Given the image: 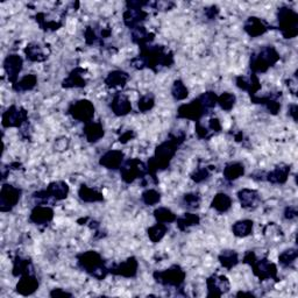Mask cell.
Returning a JSON list of instances; mask_svg holds the SVG:
<instances>
[{
    "label": "cell",
    "instance_id": "f1b7e54d",
    "mask_svg": "<svg viewBox=\"0 0 298 298\" xmlns=\"http://www.w3.org/2000/svg\"><path fill=\"white\" fill-rule=\"evenodd\" d=\"M78 196L80 201L85 203H97V202H103L104 196L99 191L96 189L90 188V186L83 184L78 190Z\"/></svg>",
    "mask_w": 298,
    "mask_h": 298
},
{
    "label": "cell",
    "instance_id": "7dc6e473",
    "mask_svg": "<svg viewBox=\"0 0 298 298\" xmlns=\"http://www.w3.org/2000/svg\"><path fill=\"white\" fill-rule=\"evenodd\" d=\"M155 105V98L153 95H144L140 98L138 101V108L139 111L142 113H146L148 111H151Z\"/></svg>",
    "mask_w": 298,
    "mask_h": 298
},
{
    "label": "cell",
    "instance_id": "ab89813d",
    "mask_svg": "<svg viewBox=\"0 0 298 298\" xmlns=\"http://www.w3.org/2000/svg\"><path fill=\"white\" fill-rule=\"evenodd\" d=\"M147 232H148V237H149V239H151V241L154 242V244H157V242H160L161 240H162L165 234H167L168 226L165 224L157 223L156 225H154V226L149 227Z\"/></svg>",
    "mask_w": 298,
    "mask_h": 298
},
{
    "label": "cell",
    "instance_id": "8d00e7d4",
    "mask_svg": "<svg viewBox=\"0 0 298 298\" xmlns=\"http://www.w3.org/2000/svg\"><path fill=\"white\" fill-rule=\"evenodd\" d=\"M25 54H26L27 59L32 62H44L45 59H47V55L45 54L44 49L41 48L39 45L36 44H31L26 47L25 49Z\"/></svg>",
    "mask_w": 298,
    "mask_h": 298
},
{
    "label": "cell",
    "instance_id": "83f0119b",
    "mask_svg": "<svg viewBox=\"0 0 298 298\" xmlns=\"http://www.w3.org/2000/svg\"><path fill=\"white\" fill-rule=\"evenodd\" d=\"M130 79V76L126 71L114 70L109 72V75L105 78V84L109 88H123Z\"/></svg>",
    "mask_w": 298,
    "mask_h": 298
},
{
    "label": "cell",
    "instance_id": "9f6ffc18",
    "mask_svg": "<svg viewBox=\"0 0 298 298\" xmlns=\"http://www.w3.org/2000/svg\"><path fill=\"white\" fill-rule=\"evenodd\" d=\"M218 13H219V10L218 8H217L216 6H212V7H210V8H207V10L205 11V14H206V16L208 19L210 20H212V19H215L217 15H218Z\"/></svg>",
    "mask_w": 298,
    "mask_h": 298
},
{
    "label": "cell",
    "instance_id": "4316f807",
    "mask_svg": "<svg viewBox=\"0 0 298 298\" xmlns=\"http://www.w3.org/2000/svg\"><path fill=\"white\" fill-rule=\"evenodd\" d=\"M238 198L244 208H252L258 205L260 202V195L258 191L252 189H242L238 193Z\"/></svg>",
    "mask_w": 298,
    "mask_h": 298
},
{
    "label": "cell",
    "instance_id": "52a82bcc",
    "mask_svg": "<svg viewBox=\"0 0 298 298\" xmlns=\"http://www.w3.org/2000/svg\"><path fill=\"white\" fill-rule=\"evenodd\" d=\"M69 191H70L69 185H68L66 182L57 181L50 183V184L47 186V189L34 193L33 197L41 199V201L47 203H48L50 199H54V201H63V199H66L68 197Z\"/></svg>",
    "mask_w": 298,
    "mask_h": 298
},
{
    "label": "cell",
    "instance_id": "ac0fdd59",
    "mask_svg": "<svg viewBox=\"0 0 298 298\" xmlns=\"http://www.w3.org/2000/svg\"><path fill=\"white\" fill-rule=\"evenodd\" d=\"M236 84L240 90L249 92L250 98L257 96L258 91L261 89V84H260L258 75L255 74H250L248 77H246V76H238L236 78Z\"/></svg>",
    "mask_w": 298,
    "mask_h": 298
},
{
    "label": "cell",
    "instance_id": "d6986e66",
    "mask_svg": "<svg viewBox=\"0 0 298 298\" xmlns=\"http://www.w3.org/2000/svg\"><path fill=\"white\" fill-rule=\"evenodd\" d=\"M123 159H125V155L121 151H109L100 157L99 164L106 169L117 170L120 169L123 162H125Z\"/></svg>",
    "mask_w": 298,
    "mask_h": 298
},
{
    "label": "cell",
    "instance_id": "ee69618b",
    "mask_svg": "<svg viewBox=\"0 0 298 298\" xmlns=\"http://www.w3.org/2000/svg\"><path fill=\"white\" fill-rule=\"evenodd\" d=\"M182 204L183 206L189 208V210H195V208H197L199 206V204H201V195L197 193L185 194L183 196Z\"/></svg>",
    "mask_w": 298,
    "mask_h": 298
},
{
    "label": "cell",
    "instance_id": "8992f818",
    "mask_svg": "<svg viewBox=\"0 0 298 298\" xmlns=\"http://www.w3.org/2000/svg\"><path fill=\"white\" fill-rule=\"evenodd\" d=\"M279 27L284 39H293L298 34V15L291 8L282 7L278 12Z\"/></svg>",
    "mask_w": 298,
    "mask_h": 298
},
{
    "label": "cell",
    "instance_id": "b9f144b4",
    "mask_svg": "<svg viewBox=\"0 0 298 298\" xmlns=\"http://www.w3.org/2000/svg\"><path fill=\"white\" fill-rule=\"evenodd\" d=\"M172 95L175 100H184L189 96V90L181 79H177L173 84Z\"/></svg>",
    "mask_w": 298,
    "mask_h": 298
},
{
    "label": "cell",
    "instance_id": "9a60e30c",
    "mask_svg": "<svg viewBox=\"0 0 298 298\" xmlns=\"http://www.w3.org/2000/svg\"><path fill=\"white\" fill-rule=\"evenodd\" d=\"M109 269H110V274H112V275L121 276V278H125V279H133L135 278L136 274H138L139 262L134 257H132L127 259L126 261L110 267Z\"/></svg>",
    "mask_w": 298,
    "mask_h": 298
},
{
    "label": "cell",
    "instance_id": "db71d44e",
    "mask_svg": "<svg viewBox=\"0 0 298 298\" xmlns=\"http://www.w3.org/2000/svg\"><path fill=\"white\" fill-rule=\"evenodd\" d=\"M135 138V133L133 131H126L125 133H122L120 136H119V142H121V143H127L129 141H131L132 139H134Z\"/></svg>",
    "mask_w": 298,
    "mask_h": 298
},
{
    "label": "cell",
    "instance_id": "7402d4cb",
    "mask_svg": "<svg viewBox=\"0 0 298 298\" xmlns=\"http://www.w3.org/2000/svg\"><path fill=\"white\" fill-rule=\"evenodd\" d=\"M147 15V12L143 11L142 8H129L123 13V23H125L127 27L134 29L141 26V24L146 20Z\"/></svg>",
    "mask_w": 298,
    "mask_h": 298
},
{
    "label": "cell",
    "instance_id": "bcb514c9",
    "mask_svg": "<svg viewBox=\"0 0 298 298\" xmlns=\"http://www.w3.org/2000/svg\"><path fill=\"white\" fill-rule=\"evenodd\" d=\"M201 101L203 103V105L205 106V109L208 111L211 109H214L215 106L218 103V96L216 95V92L214 91H206L204 92L202 96L198 97Z\"/></svg>",
    "mask_w": 298,
    "mask_h": 298
},
{
    "label": "cell",
    "instance_id": "1f68e13d",
    "mask_svg": "<svg viewBox=\"0 0 298 298\" xmlns=\"http://www.w3.org/2000/svg\"><path fill=\"white\" fill-rule=\"evenodd\" d=\"M253 227H254L253 220L244 219L233 224L232 232L234 236L238 238H246L253 233Z\"/></svg>",
    "mask_w": 298,
    "mask_h": 298
},
{
    "label": "cell",
    "instance_id": "836d02e7",
    "mask_svg": "<svg viewBox=\"0 0 298 298\" xmlns=\"http://www.w3.org/2000/svg\"><path fill=\"white\" fill-rule=\"evenodd\" d=\"M218 260L220 265L224 268H226V269H232V268H234L238 263H239V254H238L236 250L226 249L223 250V252L219 254Z\"/></svg>",
    "mask_w": 298,
    "mask_h": 298
},
{
    "label": "cell",
    "instance_id": "9c48e42d",
    "mask_svg": "<svg viewBox=\"0 0 298 298\" xmlns=\"http://www.w3.org/2000/svg\"><path fill=\"white\" fill-rule=\"evenodd\" d=\"M68 113L70 116L78 120L80 122L89 123L92 121L93 117H95V106L90 100L82 99L72 103L69 109H68Z\"/></svg>",
    "mask_w": 298,
    "mask_h": 298
},
{
    "label": "cell",
    "instance_id": "6da1fadb",
    "mask_svg": "<svg viewBox=\"0 0 298 298\" xmlns=\"http://www.w3.org/2000/svg\"><path fill=\"white\" fill-rule=\"evenodd\" d=\"M185 134L184 132H177V133L170 134L169 139L165 140L160 146L155 149V154L147 162V175L152 176L156 180V173L160 170H164L169 167L173 157L175 156L177 148L184 142Z\"/></svg>",
    "mask_w": 298,
    "mask_h": 298
},
{
    "label": "cell",
    "instance_id": "f907efd6",
    "mask_svg": "<svg viewBox=\"0 0 298 298\" xmlns=\"http://www.w3.org/2000/svg\"><path fill=\"white\" fill-rule=\"evenodd\" d=\"M85 40H87L88 45H93L98 40L97 33L93 31V28L88 27L87 31H85Z\"/></svg>",
    "mask_w": 298,
    "mask_h": 298
},
{
    "label": "cell",
    "instance_id": "60d3db41",
    "mask_svg": "<svg viewBox=\"0 0 298 298\" xmlns=\"http://www.w3.org/2000/svg\"><path fill=\"white\" fill-rule=\"evenodd\" d=\"M297 257H298V252H297L296 248L285 249L284 252H282L280 254L279 262H280V265L282 267H284V268L291 267L293 263L296 262Z\"/></svg>",
    "mask_w": 298,
    "mask_h": 298
},
{
    "label": "cell",
    "instance_id": "2e32d148",
    "mask_svg": "<svg viewBox=\"0 0 298 298\" xmlns=\"http://www.w3.org/2000/svg\"><path fill=\"white\" fill-rule=\"evenodd\" d=\"M40 283L39 280L32 272H27L23 276H20L19 282L16 283L15 291L21 296H32L39 290Z\"/></svg>",
    "mask_w": 298,
    "mask_h": 298
},
{
    "label": "cell",
    "instance_id": "7c38bea8",
    "mask_svg": "<svg viewBox=\"0 0 298 298\" xmlns=\"http://www.w3.org/2000/svg\"><path fill=\"white\" fill-rule=\"evenodd\" d=\"M23 191L11 184H3L0 191V211L10 212L19 203Z\"/></svg>",
    "mask_w": 298,
    "mask_h": 298
},
{
    "label": "cell",
    "instance_id": "d590c367",
    "mask_svg": "<svg viewBox=\"0 0 298 298\" xmlns=\"http://www.w3.org/2000/svg\"><path fill=\"white\" fill-rule=\"evenodd\" d=\"M32 269V261L28 259L16 257L13 261V276L15 278H19V276H23L27 272H31Z\"/></svg>",
    "mask_w": 298,
    "mask_h": 298
},
{
    "label": "cell",
    "instance_id": "e0dca14e",
    "mask_svg": "<svg viewBox=\"0 0 298 298\" xmlns=\"http://www.w3.org/2000/svg\"><path fill=\"white\" fill-rule=\"evenodd\" d=\"M23 66H24L23 58L16 54L8 55L5 58V61H4V69H5L8 80H10L12 84H15L18 82V77L21 70H23Z\"/></svg>",
    "mask_w": 298,
    "mask_h": 298
},
{
    "label": "cell",
    "instance_id": "94428289",
    "mask_svg": "<svg viewBox=\"0 0 298 298\" xmlns=\"http://www.w3.org/2000/svg\"><path fill=\"white\" fill-rule=\"evenodd\" d=\"M237 297H245V296H248V297H255V295L253 292H246V291H239L237 292Z\"/></svg>",
    "mask_w": 298,
    "mask_h": 298
},
{
    "label": "cell",
    "instance_id": "5b68a950",
    "mask_svg": "<svg viewBox=\"0 0 298 298\" xmlns=\"http://www.w3.org/2000/svg\"><path fill=\"white\" fill-rule=\"evenodd\" d=\"M154 279L157 283L164 285V287H173V288H181L182 284L184 283L186 272L183 270L181 266L174 265L169 267L168 269L164 270H156L154 274Z\"/></svg>",
    "mask_w": 298,
    "mask_h": 298
},
{
    "label": "cell",
    "instance_id": "d4e9b609",
    "mask_svg": "<svg viewBox=\"0 0 298 298\" xmlns=\"http://www.w3.org/2000/svg\"><path fill=\"white\" fill-rule=\"evenodd\" d=\"M290 167L288 164H280L270 173H268L265 180L272 183V184H284L288 181Z\"/></svg>",
    "mask_w": 298,
    "mask_h": 298
},
{
    "label": "cell",
    "instance_id": "603a6c76",
    "mask_svg": "<svg viewBox=\"0 0 298 298\" xmlns=\"http://www.w3.org/2000/svg\"><path fill=\"white\" fill-rule=\"evenodd\" d=\"M111 110L116 114L117 117H125L132 111V104L129 99V97H126L122 93H117L113 97L112 103H111Z\"/></svg>",
    "mask_w": 298,
    "mask_h": 298
},
{
    "label": "cell",
    "instance_id": "3957f363",
    "mask_svg": "<svg viewBox=\"0 0 298 298\" xmlns=\"http://www.w3.org/2000/svg\"><path fill=\"white\" fill-rule=\"evenodd\" d=\"M77 263L83 271L99 281L105 280L106 276L110 274V269L106 267L103 258L96 250H88L78 254Z\"/></svg>",
    "mask_w": 298,
    "mask_h": 298
},
{
    "label": "cell",
    "instance_id": "74e56055",
    "mask_svg": "<svg viewBox=\"0 0 298 298\" xmlns=\"http://www.w3.org/2000/svg\"><path fill=\"white\" fill-rule=\"evenodd\" d=\"M176 223H177V227L181 229V231H186V229L196 226V225H198L201 223V218H199L198 215H195V214H184L180 218L176 219Z\"/></svg>",
    "mask_w": 298,
    "mask_h": 298
},
{
    "label": "cell",
    "instance_id": "4fadbf2b",
    "mask_svg": "<svg viewBox=\"0 0 298 298\" xmlns=\"http://www.w3.org/2000/svg\"><path fill=\"white\" fill-rule=\"evenodd\" d=\"M250 267H252L254 275L261 281L278 279V267L268 259H257Z\"/></svg>",
    "mask_w": 298,
    "mask_h": 298
},
{
    "label": "cell",
    "instance_id": "5bb4252c",
    "mask_svg": "<svg viewBox=\"0 0 298 298\" xmlns=\"http://www.w3.org/2000/svg\"><path fill=\"white\" fill-rule=\"evenodd\" d=\"M207 285V297H221L224 293H226L231 284L229 281L224 275H212L206 280Z\"/></svg>",
    "mask_w": 298,
    "mask_h": 298
},
{
    "label": "cell",
    "instance_id": "f35d334b",
    "mask_svg": "<svg viewBox=\"0 0 298 298\" xmlns=\"http://www.w3.org/2000/svg\"><path fill=\"white\" fill-rule=\"evenodd\" d=\"M154 217L157 223L161 224H172L175 223L177 216L168 207H159L154 211Z\"/></svg>",
    "mask_w": 298,
    "mask_h": 298
},
{
    "label": "cell",
    "instance_id": "ffe728a7",
    "mask_svg": "<svg viewBox=\"0 0 298 298\" xmlns=\"http://www.w3.org/2000/svg\"><path fill=\"white\" fill-rule=\"evenodd\" d=\"M54 218V210L49 206L37 205L29 215V221L35 225H47Z\"/></svg>",
    "mask_w": 298,
    "mask_h": 298
},
{
    "label": "cell",
    "instance_id": "ba28073f",
    "mask_svg": "<svg viewBox=\"0 0 298 298\" xmlns=\"http://www.w3.org/2000/svg\"><path fill=\"white\" fill-rule=\"evenodd\" d=\"M120 174L122 181L130 184L138 178H143L147 175V165L138 159H130L121 165Z\"/></svg>",
    "mask_w": 298,
    "mask_h": 298
},
{
    "label": "cell",
    "instance_id": "6f0895ef",
    "mask_svg": "<svg viewBox=\"0 0 298 298\" xmlns=\"http://www.w3.org/2000/svg\"><path fill=\"white\" fill-rule=\"evenodd\" d=\"M297 105L296 104H292L290 105V108H289V116H290L293 120L297 121Z\"/></svg>",
    "mask_w": 298,
    "mask_h": 298
},
{
    "label": "cell",
    "instance_id": "4dcf8cb0",
    "mask_svg": "<svg viewBox=\"0 0 298 298\" xmlns=\"http://www.w3.org/2000/svg\"><path fill=\"white\" fill-rule=\"evenodd\" d=\"M132 40H133L134 44L139 45L140 48H141V47L152 44V41L154 40V34L148 33L146 28L142 26H139L133 29V33H132Z\"/></svg>",
    "mask_w": 298,
    "mask_h": 298
},
{
    "label": "cell",
    "instance_id": "91938a15",
    "mask_svg": "<svg viewBox=\"0 0 298 298\" xmlns=\"http://www.w3.org/2000/svg\"><path fill=\"white\" fill-rule=\"evenodd\" d=\"M288 83H290V84H288V88L290 89V91L293 93V95H295V93H296V89H297L296 82H292V79H289Z\"/></svg>",
    "mask_w": 298,
    "mask_h": 298
},
{
    "label": "cell",
    "instance_id": "30bf717a",
    "mask_svg": "<svg viewBox=\"0 0 298 298\" xmlns=\"http://www.w3.org/2000/svg\"><path fill=\"white\" fill-rule=\"evenodd\" d=\"M207 113V110L203 105L199 98L190 101L189 104H183L177 110V118L188 119L195 122L201 121V119Z\"/></svg>",
    "mask_w": 298,
    "mask_h": 298
},
{
    "label": "cell",
    "instance_id": "681fc988",
    "mask_svg": "<svg viewBox=\"0 0 298 298\" xmlns=\"http://www.w3.org/2000/svg\"><path fill=\"white\" fill-rule=\"evenodd\" d=\"M196 133H197L198 135V138H201V139H210L212 135H214V133L207 129V127L205 126H203L201 121H198V122H196Z\"/></svg>",
    "mask_w": 298,
    "mask_h": 298
},
{
    "label": "cell",
    "instance_id": "e575fe53",
    "mask_svg": "<svg viewBox=\"0 0 298 298\" xmlns=\"http://www.w3.org/2000/svg\"><path fill=\"white\" fill-rule=\"evenodd\" d=\"M36 84H37L36 76L29 74L24 76L23 78L19 79L15 84H13V89L16 92H26L33 90V89L36 87Z\"/></svg>",
    "mask_w": 298,
    "mask_h": 298
},
{
    "label": "cell",
    "instance_id": "816d5d0a",
    "mask_svg": "<svg viewBox=\"0 0 298 298\" xmlns=\"http://www.w3.org/2000/svg\"><path fill=\"white\" fill-rule=\"evenodd\" d=\"M49 296L53 297V298H58V297H72V293L67 291V290H63L61 288H55L53 289L52 291L49 292Z\"/></svg>",
    "mask_w": 298,
    "mask_h": 298
},
{
    "label": "cell",
    "instance_id": "f6af8a7d",
    "mask_svg": "<svg viewBox=\"0 0 298 298\" xmlns=\"http://www.w3.org/2000/svg\"><path fill=\"white\" fill-rule=\"evenodd\" d=\"M141 199L148 206L156 205V204H159L161 201V194L154 189H148L146 191H143Z\"/></svg>",
    "mask_w": 298,
    "mask_h": 298
},
{
    "label": "cell",
    "instance_id": "f546056e",
    "mask_svg": "<svg viewBox=\"0 0 298 298\" xmlns=\"http://www.w3.org/2000/svg\"><path fill=\"white\" fill-rule=\"evenodd\" d=\"M211 207L215 208L219 214H226V212L232 207V199L227 194L220 193L215 196V198L212 199Z\"/></svg>",
    "mask_w": 298,
    "mask_h": 298
},
{
    "label": "cell",
    "instance_id": "8fae6325",
    "mask_svg": "<svg viewBox=\"0 0 298 298\" xmlns=\"http://www.w3.org/2000/svg\"><path fill=\"white\" fill-rule=\"evenodd\" d=\"M28 122V113L27 111L18 106H11L6 110V112L3 113V126L5 129L10 127H23Z\"/></svg>",
    "mask_w": 298,
    "mask_h": 298
},
{
    "label": "cell",
    "instance_id": "484cf974",
    "mask_svg": "<svg viewBox=\"0 0 298 298\" xmlns=\"http://www.w3.org/2000/svg\"><path fill=\"white\" fill-rule=\"evenodd\" d=\"M84 134H85V138L89 142L91 143H95L98 142L101 138H104L105 135V131H104V127L101 125V122H89V123H85V127H84Z\"/></svg>",
    "mask_w": 298,
    "mask_h": 298
},
{
    "label": "cell",
    "instance_id": "7bdbcfd3",
    "mask_svg": "<svg viewBox=\"0 0 298 298\" xmlns=\"http://www.w3.org/2000/svg\"><path fill=\"white\" fill-rule=\"evenodd\" d=\"M236 101H237V97L233 95V93H229V92H224L223 95H220L218 97V104L221 109L224 111H231L234 105H236Z\"/></svg>",
    "mask_w": 298,
    "mask_h": 298
},
{
    "label": "cell",
    "instance_id": "d6a6232c",
    "mask_svg": "<svg viewBox=\"0 0 298 298\" xmlns=\"http://www.w3.org/2000/svg\"><path fill=\"white\" fill-rule=\"evenodd\" d=\"M245 175V167L240 162H233L227 164L224 169V177L228 182L237 181L238 178Z\"/></svg>",
    "mask_w": 298,
    "mask_h": 298
},
{
    "label": "cell",
    "instance_id": "11a10c76",
    "mask_svg": "<svg viewBox=\"0 0 298 298\" xmlns=\"http://www.w3.org/2000/svg\"><path fill=\"white\" fill-rule=\"evenodd\" d=\"M297 215H298L297 207H295V206H289V207L285 208V211H284V218L288 219V220L295 219Z\"/></svg>",
    "mask_w": 298,
    "mask_h": 298
},
{
    "label": "cell",
    "instance_id": "7a4b0ae2",
    "mask_svg": "<svg viewBox=\"0 0 298 298\" xmlns=\"http://www.w3.org/2000/svg\"><path fill=\"white\" fill-rule=\"evenodd\" d=\"M132 67L135 69H151L157 71V69L164 67H172L174 63L173 53L165 52L162 46H152L147 45L141 47V53L139 56L132 59Z\"/></svg>",
    "mask_w": 298,
    "mask_h": 298
},
{
    "label": "cell",
    "instance_id": "44dd1931",
    "mask_svg": "<svg viewBox=\"0 0 298 298\" xmlns=\"http://www.w3.org/2000/svg\"><path fill=\"white\" fill-rule=\"evenodd\" d=\"M244 29L249 36L259 37L268 32L269 26H268L265 21L261 20L260 18H257V16H250V18L247 19V21L245 23Z\"/></svg>",
    "mask_w": 298,
    "mask_h": 298
},
{
    "label": "cell",
    "instance_id": "f5cc1de1",
    "mask_svg": "<svg viewBox=\"0 0 298 298\" xmlns=\"http://www.w3.org/2000/svg\"><path fill=\"white\" fill-rule=\"evenodd\" d=\"M207 129L210 130L212 133H218V132L221 131V123L219 121V119L217 118H212L210 121H208V125H207Z\"/></svg>",
    "mask_w": 298,
    "mask_h": 298
},
{
    "label": "cell",
    "instance_id": "277c9868",
    "mask_svg": "<svg viewBox=\"0 0 298 298\" xmlns=\"http://www.w3.org/2000/svg\"><path fill=\"white\" fill-rule=\"evenodd\" d=\"M280 61V54L272 46H266L250 56L249 67L253 74H262Z\"/></svg>",
    "mask_w": 298,
    "mask_h": 298
},
{
    "label": "cell",
    "instance_id": "c3c4849f",
    "mask_svg": "<svg viewBox=\"0 0 298 298\" xmlns=\"http://www.w3.org/2000/svg\"><path fill=\"white\" fill-rule=\"evenodd\" d=\"M211 175V172H210V168L207 167H202V168H198L196 169L195 172L191 174V180L196 183H202L204 181H206L208 177Z\"/></svg>",
    "mask_w": 298,
    "mask_h": 298
},
{
    "label": "cell",
    "instance_id": "cb8c5ba5",
    "mask_svg": "<svg viewBox=\"0 0 298 298\" xmlns=\"http://www.w3.org/2000/svg\"><path fill=\"white\" fill-rule=\"evenodd\" d=\"M87 70L82 68H76L72 70L69 76L63 80L62 87L66 89H74V88H84L87 85V78H85Z\"/></svg>",
    "mask_w": 298,
    "mask_h": 298
},
{
    "label": "cell",
    "instance_id": "680465c9",
    "mask_svg": "<svg viewBox=\"0 0 298 298\" xmlns=\"http://www.w3.org/2000/svg\"><path fill=\"white\" fill-rule=\"evenodd\" d=\"M156 5H157V8H159V10H164V11L168 10L169 11L170 8L174 6V4H172V3H157Z\"/></svg>",
    "mask_w": 298,
    "mask_h": 298
}]
</instances>
